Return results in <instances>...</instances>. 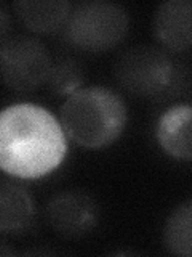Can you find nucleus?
Listing matches in <instances>:
<instances>
[{"instance_id": "nucleus-1", "label": "nucleus", "mask_w": 192, "mask_h": 257, "mask_svg": "<svg viewBox=\"0 0 192 257\" xmlns=\"http://www.w3.org/2000/svg\"><path fill=\"white\" fill-rule=\"evenodd\" d=\"M68 155V135L50 111L32 103L0 116V166L16 179L34 180L56 171Z\"/></svg>"}, {"instance_id": "nucleus-2", "label": "nucleus", "mask_w": 192, "mask_h": 257, "mask_svg": "<svg viewBox=\"0 0 192 257\" xmlns=\"http://www.w3.org/2000/svg\"><path fill=\"white\" fill-rule=\"evenodd\" d=\"M61 124L68 139L90 150L114 143L128 120L122 96L108 87H82L61 106Z\"/></svg>"}, {"instance_id": "nucleus-3", "label": "nucleus", "mask_w": 192, "mask_h": 257, "mask_svg": "<svg viewBox=\"0 0 192 257\" xmlns=\"http://www.w3.org/2000/svg\"><path fill=\"white\" fill-rule=\"evenodd\" d=\"M117 84L133 96L164 98L181 82V72L165 48L140 45L118 56L114 68Z\"/></svg>"}, {"instance_id": "nucleus-4", "label": "nucleus", "mask_w": 192, "mask_h": 257, "mask_svg": "<svg viewBox=\"0 0 192 257\" xmlns=\"http://www.w3.org/2000/svg\"><path fill=\"white\" fill-rule=\"evenodd\" d=\"M130 16L124 7L114 2L93 0L77 5L64 26L70 45L85 52H108L125 39Z\"/></svg>"}, {"instance_id": "nucleus-5", "label": "nucleus", "mask_w": 192, "mask_h": 257, "mask_svg": "<svg viewBox=\"0 0 192 257\" xmlns=\"http://www.w3.org/2000/svg\"><path fill=\"white\" fill-rule=\"evenodd\" d=\"M53 66L52 55L42 40L14 36L2 40L0 69L6 87L16 92H34L48 84Z\"/></svg>"}, {"instance_id": "nucleus-6", "label": "nucleus", "mask_w": 192, "mask_h": 257, "mask_svg": "<svg viewBox=\"0 0 192 257\" xmlns=\"http://www.w3.org/2000/svg\"><path fill=\"white\" fill-rule=\"evenodd\" d=\"M45 217L52 230L62 238H80L92 233L98 223L96 201L82 191H62L46 204Z\"/></svg>"}, {"instance_id": "nucleus-7", "label": "nucleus", "mask_w": 192, "mask_h": 257, "mask_svg": "<svg viewBox=\"0 0 192 257\" xmlns=\"http://www.w3.org/2000/svg\"><path fill=\"white\" fill-rule=\"evenodd\" d=\"M154 36L165 50L182 53L192 48V0H168L157 8Z\"/></svg>"}, {"instance_id": "nucleus-8", "label": "nucleus", "mask_w": 192, "mask_h": 257, "mask_svg": "<svg viewBox=\"0 0 192 257\" xmlns=\"http://www.w3.org/2000/svg\"><path fill=\"white\" fill-rule=\"evenodd\" d=\"M157 142L168 156L192 161V106L176 104L168 108L157 122Z\"/></svg>"}, {"instance_id": "nucleus-9", "label": "nucleus", "mask_w": 192, "mask_h": 257, "mask_svg": "<svg viewBox=\"0 0 192 257\" xmlns=\"http://www.w3.org/2000/svg\"><path fill=\"white\" fill-rule=\"evenodd\" d=\"M21 23L38 34H50L66 26L72 5L66 0H22L14 4Z\"/></svg>"}, {"instance_id": "nucleus-10", "label": "nucleus", "mask_w": 192, "mask_h": 257, "mask_svg": "<svg viewBox=\"0 0 192 257\" xmlns=\"http://www.w3.org/2000/svg\"><path fill=\"white\" fill-rule=\"evenodd\" d=\"M34 222V201L29 191L16 183H4L0 188V231L20 235Z\"/></svg>"}, {"instance_id": "nucleus-11", "label": "nucleus", "mask_w": 192, "mask_h": 257, "mask_svg": "<svg viewBox=\"0 0 192 257\" xmlns=\"http://www.w3.org/2000/svg\"><path fill=\"white\" fill-rule=\"evenodd\" d=\"M164 244L174 255L192 257V199L180 204L166 219Z\"/></svg>"}, {"instance_id": "nucleus-12", "label": "nucleus", "mask_w": 192, "mask_h": 257, "mask_svg": "<svg viewBox=\"0 0 192 257\" xmlns=\"http://www.w3.org/2000/svg\"><path fill=\"white\" fill-rule=\"evenodd\" d=\"M84 82V68L72 56H60L53 61L48 87L52 92L60 96H69L78 88H82Z\"/></svg>"}, {"instance_id": "nucleus-13", "label": "nucleus", "mask_w": 192, "mask_h": 257, "mask_svg": "<svg viewBox=\"0 0 192 257\" xmlns=\"http://www.w3.org/2000/svg\"><path fill=\"white\" fill-rule=\"evenodd\" d=\"M0 18H2V40H5L6 36V29H8V13H6V7L2 5V10H0Z\"/></svg>"}]
</instances>
